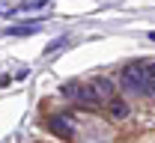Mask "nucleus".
<instances>
[{"label":"nucleus","instance_id":"9b49d317","mask_svg":"<svg viewBox=\"0 0 155 143\" xmlns=\"http://www.w3.org/2000/svg\"><path fill=\"white\" fill-rule=\"evenodd\" d=\"M149 39H152V42H155V30H152V33H149Z\"/></svg>","mask_w":155,"mask_h":143},{"label":"nucleus","instance_id":"7ed1b4c3","mask_svg":"<svg viewBox=\"0 0 155 143\" xmlns=\"http://www.w3.org/2000/svg\"><path fill=\"white\" fill-rule=\"evenodd\" d=\"M48 128H51L54 134H60L63 140H72V137H75V122H72L69 116H63V113H60V116H51V119H48Z\"/></svg>","mask_w":155,"mask_h":143},{"label":"nucleus","instance_id":"1a4fd4ad","mask_svg":"<svg viewBox=\"0 0 155 143\" xmlns=\"http://www.w3.org/2000/svg\"><path fill=\"white\" fill-rule=\"evenodd\" d=\"M146 81H149V93H155V63L146 66Z\"/></svg>","mask_w":155,"mask_h":143},{"label":"nucleus","instance_id":"f03ea898","mask_svg":"<svg viewBox=\"0 0 155 143\" xmlns=\"http://www.w3.org/2000/svg\"><path fill=\"white\" fill-rule=\"evenodd\" d=\"M63 93H66L69 99H75L78 104H87V107H96V104H98L96 93H93V86H81V83H66V86H63Z\"/></svg>","mask_w":155,"mask_h":143},{"label":"nucleus","instance_id":"f257e3e1","mask_svg":"<svg viewBox=\"0 0 155 143\" xmlns=\"http://www.w3.org/2000/svg\"><path fill=\"white\" fill-rule=\"evenodd\" d=\"M119 78H122V89H125V93H137V96H146V93H149L146 66H143V63H128Z\"/></svg>","mask_w":155,"mask_h":143},{"label":"nucleus","instance_id":"9d476101","mask_svg":"<svg viewBox=\"0 0 155 143\" xmlns=\"http://www.w3.org/2000/svg\"><path fill=\"white\" fill-rule=\"evenodd\" d=\"M12 12H18V6H12V3H0V15H12Z\"/></svg>","mask_w":155,"mask_h":143},{"label":"nucleus","instance_id":"20e7f679","mask_svg":"<svg viewBox=\"0 0 155 143\" xmlns=\"http://www.w3.org/2000/svg\"><path fill=\"white\" fill-rule=\"evenodd\" d=\"M90 86H93V93H96L98 104H110L114 102V83L107 81V78H96Z\"/></svg>","mask_w":155,"mask_h":143},{"label":"nucleus","instance_id":"39448f33","mask_svg":"<svg viewBox=\"0 0 155 143\" xmlns=\"http://www.w3.org/2000/svg\"><path fill=\"white\" fill-rule=\"evenodd\" d=\"M107 110H110L114 119H125V116H128V104L122 102V99H114V102L107 104Z\"/></svg>","mask_w":155,"mask_h":143},{"label":"nucleus","instance_id":"6e6552de","mask_svg":"<svg viewBox=\"0 0 155 143\" xmlns=\"http://www.w3.org/2000/svg\"><path fill=\"white\" fill-rule=\"evenodd\" d=\"M66 42H69V36H60L57 42H51V45L45 48V54H54V51H63V48H66Z\"/></svg>","mask_w":155,"mask_h":143},{"label":"nucleus","instance_id":"423d86ee","mask_svg":"<svg viewBox=\"0 0 155 143\" xmlns=\"http://www.w3.org/2000/svg\"><path fill=\"white\" fill-rule=\"evenodd\" d=\"M39 33V24H27V27H6V36H30Z\"/></svg>","mask_w":155,"mask_h":143},{"label":"nucleus","instance_id":"0eeeda50","mask_svg":"<svg viewBox=\"0 0 155 143\" xmlns=\"http://www.w3.org/2000/svg\"><path fill=\"white\" fill-rule=\"evenodd\" d=\"M48 9V3H18V12H42Z\"/></svg>","mask_w":155,"mask_h":143}]
</instances>
